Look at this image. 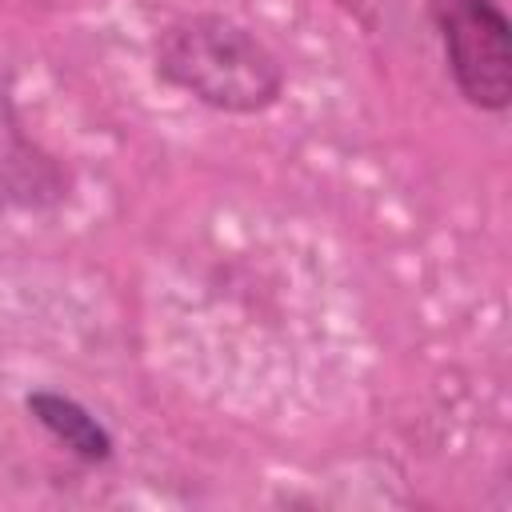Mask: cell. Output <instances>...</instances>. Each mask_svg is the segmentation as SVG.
<instances>
[{
  "mask_svg": "<svg viewBox=\"0 0 512 512\" xmlns=\"http://www.w3.org/2000/svg\"><path fill=\"white\" fill-rule=\"evenodd\" d=\"M156 68L168 84L220 112H260L276 104L284 72L276 56L224 16H184L156 44Z\"/></svg>",
  "mask_w": 512,
  "mask_h": 512,
  "instance_id": "cell-1",
  "label": "cell"
},
{
  "mask_svg": "<svg viewBox=\"0 0 512 512\" xmlns=\"http://www.w3.org/2000/svg\"><path fill=\"white\" fill-rule=\"evenodd\" d=\"M432 20L456 88L468 104L500 112L512 100V24L496 0H432Z\"/></svg>",
  "mask_w": 512,
  "mask_h": 512,
  "instance_id": "cell-2",
  "label": "cell"
},
{
  "mask_svg": "<svg viewBox=\"0 0 512 512\" xmlns=\"http://www.w3.org/2000/svg\"><path fill=\"white\" fill-rule=\"evenodd\" d=\"M68 192L64 168L32 144L12 100L0 92V208H52Z\"/></svg>",
  "mask_w": 512,
  "mask_h": 512,
  "instance_id": "cell-3",
  "label": "cell"
},
{
  "mask_svg": "<svg viewBox=\"0 0 512 512\" xmlns=\"http://www.w3.org/2000/svg\"><path fill=\"white\" fill-rule=\"evenodd\" d=\"M28 412L64 444L72 448L80 460H108L112 456V436L104 432V424L80 408L72 396H60V392H32L28 396Z\"/></svg>",
  "mask_w": 512,
  "mask_h": 512,
  "instance_id": "cell-4",
  "label": "cell"
}]
</instances>
